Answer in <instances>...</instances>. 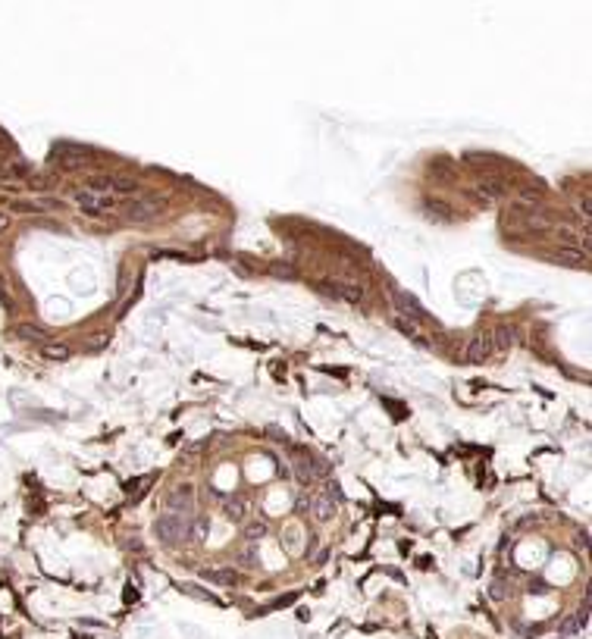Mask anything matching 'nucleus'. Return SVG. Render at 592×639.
<instances>
[{
  "label": "nucleus",
  "instance_id": "nucleus-1",
  "mask_svg": "<svg viewBox=\"0 0 592 639\" xmlns=\"http://www.w3.org/2000/svg\"><path fill=\"white\" fill-rule=\"evenodd\" d=\"M160 200H154V197H132L125 204V210H122V216L128 223H151V220H157L160 216Z\"/></svg>",
  "mask_w": 592,
  "mask_h": 639
},
{
  "label": "nucleus",
  "instance_id": "nucleus-2",
  "mask_svg": "<svg viewBox=\"0 0 592 639\" xmlns=\"http://www.w3.org/2000/svg\"><path fill=\"white\" fill-rule=\"evenodd\" d=\"M154 529H157V536H160L163 545H176L179 536L188 533V520H182V517L170 514V511H163V514L157 517V523H154Z\"/></svg>",
  "mask_w": 592,
  "mask_h": 639
},
{
  "label": "nucleus",
  "instance_id": "nucleus-3",
  "mask_svg": "<svg viewBox=\"0 0 592 639\" xmlns=\"http://www.w3.org/2000/svg\"><path fill=\"white\" fill-rule=\"evenodd\" d=\"M392 301H395V307H398L401 320H411V323H420V320H426V314H423L420 301H417L414 295H408V291H398V288H392Z\"/></svg>",
  "mask_w": 592,
  "mask_h": 639
},
{
  "label": "nucleus",
  "instance_id": "nucleus-4",
  "mask_svg": "<svg viewBox=\"0 0 592 639\" xmlns=\"http://www.w3.org/2000/svg\"><path fill=\"white\" fill-rule=\"evenodd\" d=\"M307 505H310V514H313V520H320V523H329L332 517H336V498H332L326 489L313 492Z\"/></svg>",
  "mask_w": 592,
  "mask_h": 639
},
{
  "label": "nucleus",
  "instance_id": "nucleus-5",
  "mask_svg": "<svg viewBox=\"0 0 592 639\" xmlns=\"http://www.w3.org/2000/svg\"><path fill=\"white\" fill-rule=\"evenodd\" d=\"M191 495H194V492H191L188 483L179 486L173 495H170V501H166V505H170L166 511H170V514H176V517H182V520H191V514H194V511H191Z\"/></svg>",
  "mask_w": 592,
  "mask_h": 639
},
{
  "label": "nucleus",
  "instance_id": "nucleus-6",
  "mask_svg": "<svg viewBox=\"0 0 592 639\" xmlns=\"http://www.w3.org/2000/svg\"><path fill=\"white\" fill-rule=\"evenodd\" d=\"M76 204H79L85 213H101V210H110V207H113V204H116V197L94 194V191L82 188V191H76Z\"/></svg>",
  "mask_w": 592,
  "mask_h": 639
},
{
  "label": "nucleus",
  "instance_id": "nucleus-7",
  "mask_svg": "<svg viewBox=\"0 0 592 639\" xmlns=\"http://www.w3.org/2000/svg\"><path fill=\"white\" fill-rule=\"evenodd\" d=\"M294 473H298V480L301 483H317V480H323L326 473H329V467H326V461H310V458H298L294 461Z\"/></svg>",
  "mask_w": 592,
  "mask_h": 639
},
{
  "label": "nucleus",
  "instance_id": "nucleus-8",
  "mask_svg": "<svg viewBox=\"0 0 592 639\" xmlns=\"http://www.w3.org/2000/svg\"><path fill=\"white\" fill-rule=\"evenodd\" d=\"M492 351H495V348H492V339H489L486 332H479V335L470 339L467 351H464V360H467V363H483V360H489Z\"/></svg>",
  "mask_w": 592,
  "mask_h": 639
},
{
  "label": "nucleus",
  "instance_id": "nucleus-9",
  "mask_svg": "<svg viewBox=\"0 0 592 639\" xmlns=\"http://www.w3.org/2000/svg\"><path fill=\"white\" fill-rule=\"evenodd\" d=\"M323 288L329 291V295H336L342 301H351V304H357L364 298V288L357 282H323Z\"/></svg>",
  "mask_w": 592,
  "mask_h": 639
},
{
  "label": "nucleus",
  "instance_id": "nucleus-10",
  "mask_svg": "<svg viewBox=\"0 0 592 639\" xmlns=\"http://www.w3.org/2000/svg\"><path fill=\"white\" fill-rule=\"evenodd\" d=\"M41 354L47 360H69L72 357V348H69V345H63V342H44L41 345Z\"/></svg>",
  "mask_w": 592,
  "mask_h": 639
},
{
  "label": "nucleus",
  "instance_id": "nucleus-11",
  "mask_svg": "<svg viewBox=\"0 0 592 639\" xmlns=\"http://www.w3.org/2000/svg\"><path fill=\"white\" fill-rule=\"evenodd\" d=\"M223 511H226L229 520H245V517H248V501L238 498V495H232V498L223 501Z\"/></svg>",
  "mask_w": 592,
  "mask_h": 639
},
{
  "label": "nucleus",
  "instance_id": "nucleus-12",
  "mask_svg": "<svg viewBox=\"0 0 592 639\" xmlns=\"http://www.w3.org/2000/svg\"><path fill=\"white\" fill-rule=\"evenodd\" d=\"M586 624H589V608H580L573 617H567L564 624H561V633H580V630H586Z\"/></svg>",
  "mask_w": 592,
  "mask_h": 639
},
{
  "label": "nucleus",
  "instance_id": "nucleus-13",
  "mask_svg": "<svg viewBox=\"0 0 592 639\" xmlns=\"http://www.w3.org/2000/svg\"><path fill=\"white\" fill-rule=\"evenodd\" d=\"M53 163H63V166H82V151H69V148H57L53 151Z\"/></svg>",
  "mask_w": 592,
  "mask_h": 639
},
{
  "label": "nucleus",
  "instance_id": "nucleus-14",
  "mask_svg": "<svg viewBox=\"0 0 592 639\" xmlns=\"http://www.w3.org/2000/svg\"><path fill=\"white\" fill-rule=\"evenodd\" d=\"M489 339H492V348H495V351H508L511 345H514V332L505 329V326H498V329H495Z\"/></svg>",
  "mask_w": 592,
  "mask_h": 639
},
{
  "label": "nucleus",
  "instance_id": "nucleus-15",
  "mask_svg": "<svg viewBox=\"0 0 592 639\" xmlns=\"http://www.w3.org/2000/svg\"><path fill=\"white\" fill-rule=\"evenodd\" d=\"M116 194H138V185H135V179H125V176H113V197Z\"/></svg>",
  "mask_w": 592,
  "mask_h": 639
},
{
  "label": "nucleus",
  "instance_id": "nucleus-16",
  "mask_svg": "<svg viewBox=\"0 0 592 639\" xmlns=\"http://www.w3.org/2000/svg\"><path fill=\"white\" fill-rule=\"evenodd\" d=\"M16 335H19L22 342H44V332L38 329V326H16Z\"/></svg>",
  "mask_w": 592,
  "mask_h": 639
},
{
  "label": "nucleus",
  "instance_id": "nucleus-17",
  "mask_svg": "<svg viewBox=\"0 0 592 639\" xmlns=\"http://www.w3.org/2000/svg\"><path fill=\"white\" fill-rule=\"evenodd\" d=\"M527 226L530 229H551V220L545 213H539V210H530L527 213Z\"/></svg>",
  "mask_w": 592,
  "mask_h": 639
},
{
  "label": "nucleus",
  "instance_id": "nucleus-18",
  "mask_svg": "<svg viewBox=\"0 0 592 639\" xmlns=\"http://www.w3.org/2000/svg\"><path fill=\"white\" fill-rule=\"evenodd\" d=\"M264 536H267V523H264V520H257V523H251V526L245 529V539H248V542H260Z\"/></svg>",
  "mask_w": 592,
  "mask_h": 639
},
{
  "label": "nucleus",
  "instance_id": "nucleus-19",
  "mask_svg": "<svg viewBox=\"0 0 592 639\" xmlns=\"http://www.w3.org/2000/svg\"><path fill=\"white\" fill-rule=\"evenodd\" d=\"M201 577H204L207 583H232V574L229 570H204Z\"/></svg>",
  "mask_w": 592,
  "mask_h": 639
},
{
  "label": "nucleus",
  "instance_id": "nucleus-20",
  "mask_svg": "<svg viewBox=\"0 0 592 639\" xmlns=\"http://www.w3.org/2000/svg\"><path fill=\"white\" fill-rule=\"evenodd\" d=\"M207 529H210L207 517H194V523H191V533H194V539H204V536H207Z\"/></svg>",
  "mask_w": 592,
  "mask_h": 639
},
{
  "label": "nucleus",
  "instance_id": "nucleus-21",
  "mask_svg": "<svg viewBox=\"0 0 592 639\" xmlns=\"http://www.w3.org/2000/svg\"><path fill=\"white\" fill-rule=\"evenodd\" d=\"M395 326H398L401 332H408V335L420 339V326H417V323H411V320H401V317H398V320H395Z\"/></svg>",
  "mask_w": 592,
  "mask_h": 639
},
{
  "label": "nucleus",
  "instance_id": "nucleus-22",
  "mask_svg": "<svg viewBox=\"0 0 592 639\" xmlns=\"http://www.w3.org/2000/svg\"><path fill=\"white\" fill-rule=\"evenodd\" d=\"M273 276H285V279H294V266L291 263H273Z\"/></svg>",
  "mask_w": 592,
  "mask_h": 639
},
{
  "label": "nucleus",
  "instance_id": "nucleus-23",
  "mask_svg": "<svg viewBox=\"0 0 592 639\" xmlns=\"http://www.w3.org/2000/svg\"><path fill=\"white\" fill-rule=\"evenodd\" d=\"M479 194H486V197H498V194H502V188H498V182H483V185H479Z\"/></svg>",
  "mask_w": 592,
  "mask_h": 639
},
{
  "label": "nucleus",
  "instance_id": "nucleus-24",
  "mask_svg": "<svg viewBox=\"0 0 592 639\" xmlns=\"http://www.w3.org/2000/svg\"><path fill=\"white\" fill-rule=\"evenodd\" d=\"M558 260H567V263H580L583 254L580 251H558Z\"/></svg>",
  "mask_w": 592,
  "mask_h": 639
},
{
  "label": "nucleus",
  "instance_id": "nucleus-25",
  "mask_svg": "<svg viewBox=\"0 0 592 639\" xmlns=\"http://www.w3.org/2000/svg\"><path fill=\"white\" fill-rule=\"evenodd\" d=\"M242 564H245V567H254V552H251V549L242 555Z\"/></svg>",
  "mask_w": 592,
  "mask_h": 639
},
{
  "label": "nucleus",
  "instance_id": "nucleus-26",
  "mask_svg": "<svg viewBox=\"0 0 592 639\" xmlns=\"http://www.w3.org/2000/svg\"><path fill=\"white\" fill-rule=\"evenodd\" d=\"M492 598H505V589H502V583H492Z\"/></svg>",
  "mask_w": 592,
  "mask_h": 639
},
{
  "label": "nucleus",
  "instance_id": "nucleus-27",
  "mask_svg": "<svg viewBox=\"0 0 592 639\" xmlns=\"http://www.w3.org/2000/svg\"><path fill=\"white\" fill-rule=\"evenodd\" d=\"M7 226H10V216H7V213H0V229H7Z\"/></svg>",
  "mask_w": 592,
  "mask_h": 639
}]
</instances>
